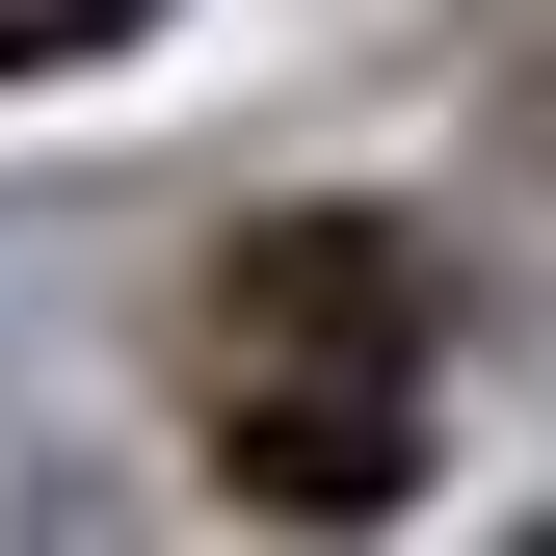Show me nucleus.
<instances>
[{
    "label": "nucleus",
    "instance_id": "obj_1",
    "mask_svg": "<svg viewBox=\"0 0 556 556\" xmlns=\"http://www.w3.org/2000/svg\"><path fill=\"white\" fill-rule=\"evenodd\" d=\"M186 425H213V477L292 504V530L397 504V477H425V265H397L371 213L213 239V292H186Z\"/></svg>",
    "mask_w": 556,
    "mask_h": 556
},
{
    "label": "nucleus",
    "instance_id": "obj_2",
    "mask_svg": "<svg viewBox=\"0 0 556 556\" xmlns=\"http://www.w3.org/2000/svg\"><path fill=\"white\" fill-rule=\"evenodd\" d=\"M160 0H0V80H53V53H132Z\"/></svg>",
    "mask_w": 556,
    "mask_h": 556
}]
</instances>
